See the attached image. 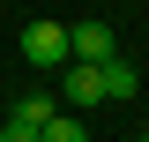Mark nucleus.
Instances as JSON below:
<instances>
[{
  "mask_svg": "<svg viewBox=\"0 0 149 142\" xmlns=\"http://www.w3.org/2000/svg\"><path fill=\"white\" fill-rule=\"evenodd\" d=\"M15 53L30 60V67H45V75H60L67 67V22H22V37H15Z\"/></svg>",
  "mask_w": 149,
  "mask_h": 142,
  "instance_id": "1",
  "label": "nucleus"
},
{
  "mask_svg": "<svg viewBox=\"0 0 149 142\" xmlns=\"http://www.w3.org/2000/svg\"><path fill=\"white\" fill-rule=\"evenodd\" d=\"M67 60H112V22H74L67 30Z\"/></svg>",
  "mask_w": 149,
  "mask_h": 142,
  "instance_id": "2",
  "label": "nucleus"
},
{
  "mask_svg": "<svg viewBox=\"0 0 149 142\" xmlns=\"http://www.w3.org/2000/svg\"><path fill=\"white\" fill-rule=\"evenodd\" d=\"M52 112H60V97H52V90H22L15 105H8V120H22V127H45Z\"/></svg>",
  "mask_w": 149,
  "mask_h": 142,
  "instance_id": "3",
  "label": "nucleus"
},
{
  "mask_svg": "<svg viewBox=\"0 0 149 142\" xmlns=\"http://www.w3.org/2000/svg\"><path fill=\"white\" fill-rule=\"evenodd\" d=\"M37 142H90V127H82V112H52L37 127Z\"/></svg>",
  "mask_w": 149,
  "mask_h": 142,
  "instance_id": "4",
  "label": "nucleus"
},
{
  "mask_svg": "<svg viewBox=\"0 0 149 142\" xmlns=\"http://www.w3.org/2000/svg\"><path fill=\"white\" fill-rule=\"evenodd\" d=\"M97 75H104V97H134V67H127L119 53H112V60H97Z\"/></svg>",
  "mask_w": 149,
  "mask_h": 142,
  "instance_id": "5",
  "label": "nucleus"
},
{
  "mask_svg": "<svg viewBox=\"0 0 149 142\" xmlns=\"http://www.w3.org/2000/svg\"><path fill=\"white\" fill-rule=\"evenodd\" d=\"M0 142H37V127H22V120H0Z\"/></svg>",
  "mask_w": 149,
  "mask_h": 142,
  "instance_id": "6",
  "label": "nucleus"
},
{
  "mask_svg": "<svg viewBox=\"0 0 149 142\" xmlns=\"http://www.w3.org/2000/svg\"><path fill=\"white\" fill-rule=\"evenodd\" d=\"M142 142H149V135H142Z\"/></svg>",
  "mask_w": 149,
  "mask_h": 142,
  "instance_id": "7",
  "label": "nucleus"
}]
</instances>
